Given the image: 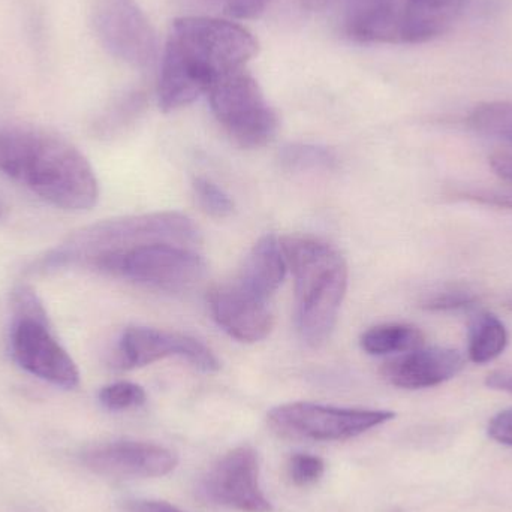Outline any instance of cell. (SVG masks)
Here are the masks:
<instances>
[{
	"instance_id": "obj_1",
	"label": "cell",
	"mask_w": 512,
	"mask_h": 512,
	"mask_svg": "<svg viewBox=\"0 0 512 512\" xmlns=\"http://www.w3.org/2000/svg\"><path fill=\"white\" fill-rule=\"evenodd\" d=\"M256 51L254 35L239 23L206 15L177 18L162 56L159 105L164 111L188 107L222 78L246 68Z\"/></svg>"
},
{
	"instance_id": "obj_2",
	"label": "cell",
	"mask_w": 512,
	"mask_h": 512,
	"mask_svg": "<svg viewBox=\"0 0 512 512\" xmlns=\"http://www.w3.org/2000/svg\"><path fill=\"white\" fill-rule=\"evenodd\" d=\"M0 173L57 209L80 212L98 201V179L86 156L35 126L0 123Z\"/></svg>"
},
{
	"instance_id": "obj_3",
	"label": "cell",
	"mask_w": 512,
	"mask_h": 512,
	"mask_svg": "<svg viewBox=\"0 0 512 512\" xmlns=\"http://www.w3.org/2000/svg\"><path fill=\"white\" fill-rule=\"evenodd\" d=\"M201 234L191 218L179 212H155L146 215L110 219L83 228L68 237L38 262L42 270L62 267H87L96 271L134 249L156 243L195 248Z\"/></svg>"
},
{
	"instance_id": "obj_4",
	"label": "cell",
	"mask_w": 512,
	"mask_h": 512,
	"mask_svg": "<svg viewBox=\"0 0 512 512\" xmlns=\"http://www.w3.org/2000/svg\"><path fill=\"white\" fill-rule=\"evenodd\" d=\"M295 282V322L301 339L321 348L330 339L348 289V265L333 246L312 236L280 239Z\"/></svg>"
},
{
	"instance_id": "obj_5",
	"label": "cell",
	"mask_w": 512,
	"mask_h": 512,
	"mask_svg": "<svg viewBox=\"0 0 512 512\" xmlns=\"http://www.w3.org/2000/svg\"><path fill=\"white\" fill-rule=\"evenodd\" d=\"M11 352L15 363L30 375L72 390L80 384V372L71 355L51 331L39 297H23L12 304Z\"/></svg>"
},
{
	"instance_id": "obj_6",
	"label": "cell",
	"mask_w": 512,
	"mask_h": 512,
	"mask_svg": "<svg viewBox=\"0 0 512 512\" xmlns=\"http://www.w3.org/2000/svg\"><path fill=\"white\" fill-rule=\"evenodd\" d=\"M394 417V412L379 409L336 408L294 402L271 409L267 423L279 438L289 441L334 442L357 438Z\"/></svg>"
},
{
	"instance_id": "obj_7",
	"label": "cell",
	"mask_w": 512,
	"mask_h": 512,
	"mask_svg": "<svg viewBox=\"0 0 512 512\" xmlns=\"http://www.w3.org/2000/svg\"><path fill=\"white\" fill-rule=\"evenodd\" d=\"M207 96L219 125L239 146L258 149L273 140L279 128L276 111L248 69L231 72Z\"/></svg>"
},
{
	"instance_id": "obj_8",
	"label": "cell",
	"mask_w": 512,
	"mask_h": 512,
	"mask_svg": "<svg viewBox=\"0 0 512 512\" xmlns=\"http://www.w3.org/2000/svg\"><path fill=\"white\" fill-rule=\"evenodd\" d=\"M206 267V261L195 248L156 243L114 259L102 273L161 291L183 292L203 279Z\"/></svg>"
},
{
	"instance_id": "obj_9",
	"label": "cell",
	"mask_w": 512,
	"mask_h": 512,
	"mask_svg": "<svg viewBox=\"0 0 512 512\" xmlns=\"http://www.w3.org/2000/svg\"><path fill=\"white\" fill-rule=\"evenodd\" d=\"M92 24L102 47L125 65L147 71L158 59V38L137 0H95Z\"/></svg>"
},
{
	"instance_id": "obj_10",
	"label": "cell",
	"mask_w": 512,
	"mask_h": 512,
	"mask_svg": "<svg viewBox=\"0 0 512 512\" xmlns=\"http://www.w3.org/2000/svg\"><path fill=\"white\" fill-rule=\"evenodd\" d=\"M168 357H180L201 372H218L216 355L188 334L149 327H129L120 337L116 366L123 370L149 366Z\"/></svg>"
},
{
	"instance_id": "obj_11",
	"label": "cell",
	"mask_w": 512,
	"mask_h": 512,
	"mask_svg": "<svg viewBox=\"0 0 512 512\" xmlns=\"http://www.w3.org/2000/svg\"><path fill=\"white\" fill-rule=\"evenodd\" d=\"M203 490L213 504L239 512H271L259 475L258 454L249 445L234 448L207 472Z\"/></svg>"
},
{
	"instance_id": "obj_12",
	"label": "cell",
	"mask_w": 512,
	"mask_h": 512,
	"mask_svg": "<svg viewBox=\"0 0 512 512\" xmlns=\"http://www.w3.org/2000/svg\"><path fill=\"white\" fill-rule=\"evenodd\" d=\"M81 462L99 477L144 480L170 474L177 468L179 457L162 445L122 439L92 445L81 454Z\"/></svg>"
},
{
	"instance_id": "obj_13",
	"label": "cell",
	"mask_w": 512,
	"mask_h": 512,
	"mask_svg": "<svg viewBox=\"0 0 512 512\" xmlns=\"http://www.w3.org/2000/svg\"><path fill=\"white\" fill-rule=\"evenodd\" d=\"M307 8L333 11L342 32L357 42H400L403 0H312Z\"/></svg>"
},
{
	"instance_id": "obj_14",
	"label": "cell",
	"mask_w": 512,
	"mask_h": 512,
	"mask_svg": "<svg viewBox=\"0 0 512 512\" xmlns=\"http://www.w3.org/2000/svg\"><path fill=\"white\" fill-rule=\"evenodd\" d=\"M209 303L219 327L240 342H261L273 330V313L267 300L246 291L237 282L213 288Z\"/></svg>"
},
{
	"instance_id": "obj_15",
	"label": "cell",
	"mask_w": 512,
	"mask_h": 512,
	"mask_svg": "<svg viewBox=\"0 0 512 512\" xmlns=\"http://www.w3.org/2000/svg\"><path fill=\"white\" fill-rule=\"evenodd\" d=\"M465 358L456 349L420 348L391 358L381 373L388 384L403 390L438 387L462 372Z\"/></svg>"
},
{
	"instance_id": "obj_16",
	"label": "cell",
	"mask_w": 512,
	"mask_h": 512,
	"mask_svg": "<svg viewBox=\"0 0 512 512\" xmlns=\"http://www.w3.org/2000/svg\"><path fill=\"white\" fill-rule=\"evenodd\" d=\"M471 0H403L400 42L421 44L448 32Z\"/></svg>"
},
{
	"instance_id": "obj_17",
	"label": "cell",
	"mask_w": 512,
	"mask_h": 512,
	"mask_svg": "<svg viewBox=\"0 0 512 512\" xmlns=\"http://www.w3.org/2000/svg\"><path fill=\"white\" fill-rule=\"evenodd\" d=\"M286 259L280 240L274 236H264L255 243L240 268L234 282L256 297L267 300L282 285L286 274Z\"/></svg>"
},
{
	"instance_id": "obj_18",
	"label": "cell",
	"mask_w": 512,
	"mask_h": 512,
	"mask_svg": "<svg viewBox=\"0 0 512 512\" xmlns=\"http://www.w3.org/2000/svg\"><path fill=\"white\" fill-rule=\"evenodd\" d=\"M469 360L486 364L504 354L508 345V331L504 322L489 312H478L469 321Z\"/></svg>"
},
{
	"instance_id": "obj_19",
	"label": "cell",
	"mask_w": 512,
	"mask_h": 512,
	"mask_svg": "<svg viewBox=\"0 0 512 512\" xmlns=\"http://www.w3.org/2000/svg\"><path fill=\"white\" fill-rule=\"evenodd\" d=\"M423 331L412 324L391 322L375 325L361 336V348L370 355L405 354L424 346Z\"/></svg>"
},
{
	"instance_id": "obj_20",
	"label": "cell",
	"mask_w": 512,
	"mask_h": 512,
	"mask_svg": "<svg viewBox=\"0 0 512 512\" xmlns=\"http://www.w3.org/2000/svg\"><path fill=\"white\" fill-rule=\"evenodd\" d=\"M469 126L478 134L505 141L512 146L511 102H484L468 117Z\"/></svg>"
},
{
	"instance_id": "obj_21",
	"label": "cell",
	"mask_w": 512,
	"mask_h": 512,
	"mask_svg": "<svg viewBox=\"0 0 512 512\" xmlns=\"http://www.w3.org/2000/svg\"><path fill=\"white\" fill-rule=\"evenodd\" d=\"M279 161L291 171L333 170L337 164L331 150L313 144H289L280 150Z\"/></svg>"
},
{
	"instance_id": "obj_22",
	"label": "cell",
	"mask_w": 512,
	"mask_h": 512,
	"mask_svg": "<svg viewBox=\"0 0 512 512\" xmlns=\"http://www.w3.org/2000/svg\"><path fill=\"white\" fill-rule=\"evenodd\" d=\"M146 104V98L144 93L138 92V90H132V92L125 93L122 98L117 99L107 111L104 116L99 119L96 123V128L101 134H114V132L120 131V129L128 126Z\"/></svg>"
},
{
	"instance_id": "obj_23",
	"label": "cell",
	"mask_w": 512,
	"mask_h": 512,
	"mask_svg": "<svg viewBox=\"0 0 512 512\" xmlns=\"http://www.w3.org/2000/svg\"><path fill=\"white\" fill-rule=\"evenodd\" d=\"M195 198L201 209L213 218H227L234 212V201L230 195L206 177H197L192 183Z\"/></svg>"
},
{
	"instance_id": "obj_24",
	"label": "cell",
	"mask_w": 512,
	"mask_h": 512,
	"mask_svg": "<svg viewBox=\"0 0 512 512\" xmlns=\"http://www.w3.org/2000/svg\"><path fill=\"white\" fill-rule=\"evenodd\" d=\"M146 391L134 382H114L99 391V402L108 411L120 412L146 403Z\"/></svg>"
},
{
	"instance_id": "obj_25",
	"label": "cell",
	"mask_w": 512,
	"mask_h": 512,
	"mask_svg": "<svg viewBox=\"0 0 512 512\" xmlns=\"http://www.w3.org/2000/svg\"><path fill=\"white\" fill-rule=\"evenodd\" d=\"M477 301V295L468 289H445L427 297L421 307L429 312H453L475 306Z\"/></svg>"
},
{
	"instance_id": "obj_26",
	"label": "cell",
	"mask_w": 512,
	"mask_h": 512,
	"mask_svg": "<svg viewBox=\"0 0 512 512\" xmlns=\"http://www.w3.org/2000/svg\"><path fill=\"white\" fill-rule=\"evenodd\" d=\"M288 471L295 486H312L324 475L325 463L321 457L312 454H295L289 460Z\"/></svg>"
},
{
	"instance_id": "obj_27",
	"label": "cell",
	"mask_w": 512,
	"mask_h": 512,
	"mask_svg": "<svg viewBox=\"0 0 512 512\" xmlns=\"http://www.w3.org/2000/svg\"><path fill=\"white\" fill-rule=\"evenodd\" d=\"M209 8L236 20H249L261 15L270 0H198Z\"/></svg>"
},
{
	"instance_id": "obj_28",
	"label": "cell",
	"mask_w": 512,
	"mask_h": 512,
	"mask_svg": "<svg viewBox=\"0 0 512 512\" xmlns=\"http://www.w3.org/2000/svg\"><path fill=\"white\" fill-rule=\"evenodd\" d=\"M454 197L483 206L512 210V188H469L454 192Z\"/></svg>"
},
{
	"instance_id": "obj_29",
	"label": "cell",
	"mask_w": 512,
	"mask_h": 512,
	"mask_svg": "<svg viewBox=\"0 0 512 512\" xmlns=\"http://www.w3.org/2000/svg\"><path fill=\"white\" fill-rule=\"evenodd\" d=\"M490 438L512 447V409L499 412L489 423Z\"/></svg>"
},
{
	"instance_id": "obj_30",
	"label": "cell",
	"mask_w": 512,
	"mask_h": 512,
	"mask_svg": "<svg viewBox=\"0 0 512 512\" xmlns=\"http://www.w3.org/2000/svg\"><path fill=\"white\" fill-rule=\"evenodd\" d=\"M126 512H185L168 504L165 501H150V499H138V501H129L125 505Z\"/></svg>"
},
{
	"instance_id": "obj_31",
	"label": "cell",
	"mask_w": 512,
	"mask_h": 512,
	"mask_svg": "<svg viewBox=\"0 0 512 512\" xmlns=\"http://www.w3.org/2000/svg\"><path fill=\"white\" fill-rule=\"evenodd\" d=\"M490 165L493 170L504 177L508 182H512V152H498L490 158Z\"/></svg>"
},
{
	"instance_id": "obj_32",
	"label": "cell",
	"mask_w": 512,
	"mask_h": 512,
	"mask_svg": "<svg viewBox=\"0 0 512 512\" xmlns=\"http://www.w3.org/2000/svg\"><path fill=\"white\" fill-rule=\"evenodd\" d=\"M486 385L492 390L505 391V393L512 394V372H505V370H499V372H492L487 375Z\"/></svg>"
},
{
	"instance_id": "obj_33",
	"label": "cell",
	"mask_w": 512,
	"mask_h": 512,
	"mask_svg": "<svg viewBox=\"0 0 512 512\" xmlns=\"http://www.w3.org/2000/svg\"><path fill=\"white\" fill-rule=\"evenodd\" d=\"M508 307H510V309L512 310V300L510 301V303H508Z\"/></svg>"
},
{
	"instance_id": "obj_34",
	"label": "cell",
	"mask_w": 512,
	"mask_h": 512,
	"mask_svg": "<svg viewBox=\"0 0 512 512\" xmlns=\"http://www.w3.org/2000/svg\"><path fill=\"white\" fill-rule=\"evenodd\" d=\"M2 212H3V209H2V206H0V216H2Z\"/></svg>"
}]
</instances>
